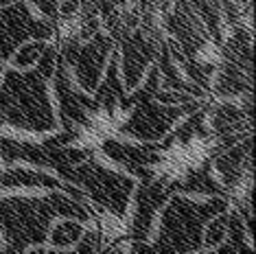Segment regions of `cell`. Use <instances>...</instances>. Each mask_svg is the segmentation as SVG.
Instances as JSON below:
<instances>
[{
  "mask_svg": "<svg viewBox=\"0 0 256 254\" xmlns=\"http://www.w3.org/2000/svg\"><path fill=\"white\" fill-rule=\"evenodd\" d=\"M86 234V226L77 219H57L48 230V239H46V248L53 250H72L74 246H79V241Z\"/></svg>",
  "mask_w": 256,
  "mask_h": 254,
  "instance_id": "1",
  "label": "cell"
},
{
  "mask_svg": "<svg viewBox=\"0 0 256 254\" xmlns=\"http://www.w3.org/2000/svg\"><path fill=\"white\" fill-rule=\"evenodd\" d=\"M226 241H228V219H226V215H219L204 226L202 244H204V250L217 252Z\"/></svg>",
  "mask_w": 256,
  "mask_h": 254,
  "instance_id": "2",
  "label": "cell"
},
{
  "mask_svg": "<svg viewBox=\"0 0 256 254\" xmlns=\"http://www.w3.org/2000/svg\"><path fill=\"white\" fill-rule=\"evenodd\" d=\"M22 254H50V250L46 246H28Z\"/></svg>",
  "mask_w": 256,
  "mask_h": 254,
  "instance_id": "3",
  "label": "cell"
}]
</instances>
